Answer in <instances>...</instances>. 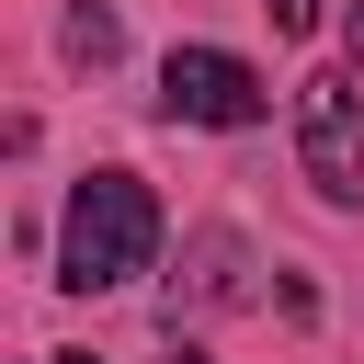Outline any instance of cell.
I'll list each match as a JSON object with an SVG mask.
<instances>
[{
	"mask_svg": "<svg viewBox=\"0 0 364 364\" xmlns=\"http://www.w3.org/2000/svg\"><path fill=\"white\" fill-rule=\"evenodd\" d=\"M159 250V193L136 171H80L68 182V216H57V284L68 296H102V284H136Z\"/></svg>",
	"mask_w": 364,
	"mask_h": 364,
	"instance_id": "obj_1",
	"label": "cell"
},
{
	"mask_svg": "<svg viewBox=\"0 0 364 364\" xmlns=\"http://www.w3.org/2000/svg\"><path fill=\"white\" fill-rule=\"evenodd\" d=\"M296 159L330 205H364V80L353 68H307L296 80Z\"/></svg>",
	"mask_w": 364,
	"mask_h": 364,
	"instance_id": "obj_2",
	"label": "cell"
},
{
	"mask_svg": "<svg viewBox=\"0 0 364 364\" xmlns=\"http://www.w3.org/2000/svg\"><path fill=\"white\" fill-rule=\"evenodd\" d=\"M159 114L171 125H262V68L228 57V46H171L159 57Z\"/></svg>",
	"mask_w": 364,
	"mask_h": 364,
	"instance_id": "obj_3",
	"label": "cell"
},
{
	"mask_svg": "<svg viewBox=\"0 0 364 364\" xmlns=\"http://www.w3.org/2000/svg\"><path fill=\"white\" fill-rule=\"evenodd\" d=\"M114 46H125L114 11H68V57H80V68H114Z\"/></svg>",
	"mask_w": 364,
	"mask_h": 364,
	"instance_id": "obj_4",
	"label": "cell"
},
{
	"mask_svg": "<svg viewBox=\"0 0 364 364\" xmlns=\"http://www.w3.org/2000/svg\"><path fill=\"white\" fill-rule=\"evenodd\" d=\"M262 11H273V34H307L318 23V0H262Z\"/></svg>",
	"mask_w": 364,
	"mask_h": 364,
	"instance_id": "obj_5",
	"label": "cell"
},
{
	"mask_svg": "<svg viewBox=\"0 0 364 364\" xmlns=\"http://www.w3.org/2000/svg\"><path fill=\"white\" fill-rule=\"evenodd\" d=\"M171 364H205V353H193V341H182V353H171Z\"/></svg>",
	"mask_w": 364,
	"mask_h": 364,
	"instance_id": "obj_6",
	"label": "cell"
},
{
	"mask_svg": "<svg viewBox=\"0 0 364 364\" xmlns=\"http://www.w3.org/2000/svg\"><path fill=\"white\" fill-rule=\"evenodd\" d=\"M57 364H91V353H57Z\"/></svg>",
	"mask_w": 364,
	"mask_h": 364,
	"instance_id": "obj_7",
	"label": "cell"
}]
</instances>
